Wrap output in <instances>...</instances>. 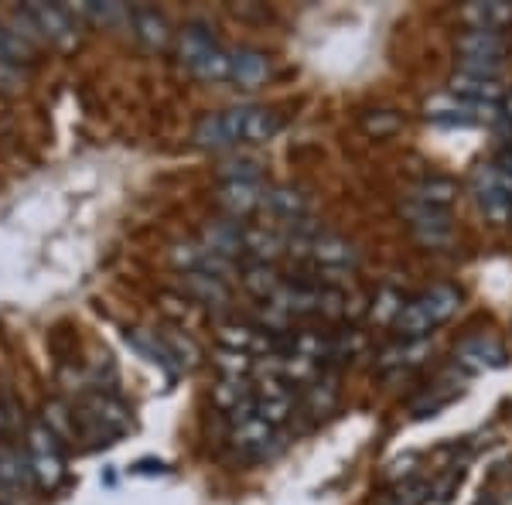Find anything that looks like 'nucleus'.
Wrapping results in <instances>:
<instances>
[{"mask_svg":"<svg viewBox=\"0 0 512 505\" xmlns=\"http://www.w3.org/2000/svg\"><path fill=\"white\" fill-rule=\"evenodd\" d=\"M506 362H509L506 349H502V342L492 335H472L454 349V366L461 372H489V369L506 366Z\"/></svg>","mask_w":512,"mask_h":505,"instance_id":"12","label":"nucleus"},{"mask_svg":"<svg viewBox=\"0 0 512 505\" xmlns=\"http://www.w3.org/2000/svg\"><path fill=\"white\" fill-rule=\"evenodd\" d=\"M178 55H181V65H188L198 79H205V82L229 79L233 48L219 45V38L212 35L209 24H188L178 38Z\"/></svg>","mask_w":512,"mask_h":505,"instance_id":"3","label":"nucleus"},{"mask_svg":"<svg viewBox=\"0 0 512 505\" xmlns=\"http://www.w3.org/2000/svg\"><path fill=\"white\" fill-rule=\"evenodd\" d=\"M393 127H396V117H390V120L369 117V120H366V130H369V134H386V130H393Z\"/></svg>","mask_w":512,"mask_h":505,"instance_id":"30","label":"nucleus"},{"mask_svg":"<svg viewBox=\"0 0 512 505\" xmlns=\"http://www.w3.org/2000/svg\"><path fill=\"white\" fill-rule=\"evenodd\" d=\"M424 355H427V342H424V338H407V345L383 352V359H379V369H407V366H417V362L424 359Z\"/></svg>","mask_w":512,"mask_h":505,"instance_id":"25","label":"nucleus"},{"mask_svg":"<svg viewBox=\"0 0 512 505\" xmlns=\"http://www.w3.org/2000/svg\"><path fill=\"white\" fill-rule=\"evenodd\" d=\"M226 417H229V444H233V451L239 458L270 461L284 451V434H280L277 427H270L267 420L256 417L253 403L226 413Z\"/></svg>","mask_w":512,"mask_h":505,"instance_id":"6","label":"nucleus"},{"mask_svg":"<svg viewBox=\"0 0 512 505\" xmlns=\"http://www.w3.org/2000/svg\"><path fill=\"white\" fill-rule=\"evenodd\" d=\"M458 55H461V76L499 82L502 69H506L509 38H506V31L468 28L465 35L458 38Z\"/></svg>","mask_w":512,"mask_h":505,"instance_id":"7","label":"nucleus"},{"mask_svg":"<svg viewBox=\"0 0 512 505\" xmlns=\"http://www.w3.org/2000/svg\"><path fill=\"white\" fill-rule=\"evenodd\" d=\"M287 277H280L274 263H246L243 267V287L250 291L253 297H260V301H270L280 287H284Z\"/></svg>","mask_w":512,"mask_h":505,"instance_id":"22","label":"nucleus"},{"mask_svg":"<svg viewBox=\"0 0 512 505\" xmlns=\"http://www.w3.org/2000/svg\"><path fill=\"white\" fill-rule=\"evenodd\" d=\"M338 403V386H335V376H318L315 383L304 389V407H308L315 417H325Z\"/></svg>","mask_w":512,"mask_h":505,"instance_id":"23","label":"nucleus"},{"mask_svg":"<svg viewBox=\"0 0 512 505\" xmlns=\"http://www.w3.org/2000/svg\"><path fill=\"white\" fill-rule=\"evenodd\" d=\"M181 291L192 297L195 304H205V308H226L229 297V280L219 277H205V273H181Z\"/></svg>","mask_w":512,"mask_h":505,"instance_id":"18","label":"nucleus"},{"mask_svg":"<svg viewBox=\"0 0 512 505\" xmlns=\"http://www.w3.org/2000/svg\"><path fill=\"white\" fill-rule=\"evenodd\" d=\"M127 345H134V349L144 355L147 362H154V366H161L168 376H178V372H185V362H181V355L175 349V342H171L168 331H147V328H134L127 331Z\"/></svg>","mask_w":512,"mask_h":505,"instance_id":"13","label":"nucleus"},{"mask_svg":"<svg viewBox=\"0 0 512 505\" xmlns=\"http://www.w3.org/2000/svg\"><path fill=\"white\" fill-rule=\"evenodd\" d=\"M403 215H407L410 233L417 236V243L431 246V250H441V246H448L454 239L448 209H437V205H424V202H417V198H407Z\"/></svg>","mask_w":512,"mask_h":505,"instance_id":"9","label":"nucleus"},{"mask_svg":"<svg viewBox=\"0 0 512 505\" xmlns=\"http://www.w3.org/2000/svg\"><path fill=\"white\" fill-rule=\"evenodd\" d=\"M472 192H475V202L478 209L489 215L492 222H499V226H506L512 222V202H509V192L506 185H502L499 171H495V164H478L472 171Z\"/></svg>","mask_w":512,"mask_h":505,"instance_id":"10","label":"nucleus"},{"mask_svg":"<svg viewBox=\"0 0 512 505\" xmlns=\"http://www.w3.org/2000/svg\"><path fill=\"white\" fill-rule=\"evenodd\" d=\"M72 420H76V430L82 434V441H89L93 447L117 444L120 437L134 427L130 407L117 393H110V389H93V393L82 396Z\"/></svg>","mask_w":512,"mask_h":505,"instance_id":"2","label":"nucleus"},{"mask_svg":"<svg viewBox=\"0 0 512 505\" xmlns=\"http://www.w3.org/2000/svg\"><path fill=\"white\" fill-rule=\"evenodd\" d=\"M461 21L468 28H482V31H506L512 24V4H468L461 7Z\"/></svg>","mask_w":512,"mask_h":505,"instance_id":"21","label":"nucleus"},{"mask_svg":"<svg viewBox=\"0 0 512 505\" xmlns=\"http://www.w3.org/2000/svg\"><path fill=\"white\" fill-rule=\"evenodd\" d=\"M35 488L28 468V454H21L14 444H0V499L7 502V495L24 499V495Z\"/></svg>","mask_w":512,"mask_h":505,"instance_id":"15","label":"nucleus"},{"mask_svg":"<svg viewBox=\"0 0 512 505\" xmlns=\"http://www.w3.org/2000/svg\"><path fill=\"white\" fill-rule=\"evenodd\" d=\"M130 28L140 38V45H147L151 52H164L171 45V24L154 7H134L130 11Z\"/></svg>","mask_w":512,"mask_h":505,"instance_id":"17","label":"nucleus"},{"mask_svg":"<svg viewBox=\"0 0 512 505\" xmlns=\"http://www.w3.org/2000/svg\"><path fill=\"white\" fill-rule=\"evenodd\" d=\"M130 471H134V475H164L168 465H164V461H137Z\"/></svg>","mask_w":512,"mask_h":505,"instance_id":"29","label":"nucleus"},{"mask_svg":"<svg viewBox=\"0 0 512 505\" xmlns=\"http://www.w3.org/2000/svg\"><path fill=\"white\" fill-rule=\"evenodd\" d=\"M270 76V59L256 48H233V65H229V82L243 89H253Z\"/></svg>","mask_w":512,"mask_h":505,"instance_id":"19","label":"nucleus"},{"mask_svg":"<svg viewBox=\"0 0 512 505\" xmlns=\"http://www.w3.org/2000/svg\"><path fill=\"white\" fill-rule=\"evenodd\" d=\"M24 451H28V468L35 478V488L55 492L65 482V447L62 437L55 434L45 420H31L24 434Z\"/></svg>","mask_w":512,"mask_h":505,"instance_id":"5","label":"nucleus"},{"mask_svg":"<svg viewBox=\"0 0 512 505\" xmlns=\"http://www.w3.org/2000/svg\"><path fill=\"white\" fill-rule=\"evenodd\" d=\"M434 499V482L424 475H410L393 485V505H424Z\"/></svg>","mask_w":512,"mask_h":505,"instance_id":"24","label":"nucleus"},{"mask_svg":"<svg viewBox=\"0 0 512 505\" xmlns=\"http://www.w3.org/2000/svg\"><path fill=\"white\" fill-rule=\"evenodd\" d=\"M21 11L31 21V28L38 31V38H45L48 45L69 48L79 38V21L65 4H38L35 0V4H24Z\"/></svg>","mask_w":512,"mask_h":505,"instance_id":"8","label":"nucleus"},{"mask_svg":"<svg viewBox=\"0 0 512 505\" xmlns=\"http://www.w3.org/2000/svg\"><path fill=\"white\" fill-rule=\"evenodd\" d=\"M79 14L86 21L99 24V28H113V24H120V21L130 24V11L123 4H96V0H86V4L79 7Z\"/></svg>","mask_w":512,"mask_h":505,"instance_id":"26","label":"nucleus"},{"mask_svg":"<svg viewBox=\"0 0 512 505\" xmlns=\"http://www.w3.org/2000/svg\"><path fill=\"white\" fill-rule=\"evenodd\" d=\"M263 198H267V185L260 178H229L219 188V209L229 215L233 222L246 219V215L263 209Z\"/></svg>","mask_w":512,"mask_h":505,"instance_id":"11","label":"nucleus"},{"mask_svg":"<svg viewBox=\"0 0 512 505\" xmlns=\"http://www.w3.org/2000/svg\"><path fill=\"white\" fill-rule=\"evenodd\" d=\"M458 308H461V294L448 284H437L431 291L417 294L414 301L403 304V311L396 314L393 325L403 338H424L434 328H441Z\"/></svg>","mask_w":512,"mask_h":505,"instance_id":"4","label":"nucleus"},{"mask_svg":"<svg viewBox=\"0 0 512 505\" xmlns=\"http://www.w3.org/2000/svg\"><path fill=\"white\" fill-rule=\"evenodd\" d=\"M175 263L181 267V273H205V277H219V280H229L236 270L233 260L212 253L202 239H198V243L175 246Z\"/></svg>","mask_w":512,"mask_h":505,"instance_id":"14","label":"nucleus"},{"mask_svg":"<svg viewBox=\"0 0 512 505\" xmlns=\"http://www.w3.org/2000/svg\"><path fill=\"white\" fill-rule=\"evenodd\" d=\"M410 198H417V202H424V205H437V209H448L454 198V185L448 178H431V181H424V185H417Z\"/></svg>","mask_w":512,"mask_h":505,"instance_id":"28","label":"nucleus"},{"mask_svg":"<svg viewBox=\"0 0 512 505\" xmlns=\"http://www.w3.org/2000/svg\"><path fill=\"white\" fill-rule=\"evenodd\" d=\"M499 117V110H485V106H472L465 103V99H434L431 106H427V120L434 123H448V127H475V123L482 120H495Z\"/></svg>","mask_w":512,"mask_h":505,"instance_id":"16","label":"nucleus"},{"mask_svg":"<svg viewBox=\"0 0 512 505\" xmlns=\"http://www.w3.org/2000/svg\"><path fill=\"white\" fill-rule=\"evenodd\" d=\"M284 127L277 110L267 106H233V110L209 113L195 127V144L209 147V151H229V147L243 144H267Z\"/></svg>","mask_w":512,"mask_h":505,"instance_id":"1","label":"nucleus"},{"mask_svg":"<svg viewBox=\"0 0 512 505\" xmlns=\"http://www.w3.org/2000/svg\"><path fill=\"white\" fill-rule=\"evenodd\" d=\"M24 59H31V45L18 35V31H11L4 21H0V69H4V65H18Z\"/></svg>","mask_w":512,"mask_h":505,"instance_id":"27","label":"nucleus"},{"mask_svg":"<svg viewBox=\"0 0 512 505\" xmlns=\"http://www.w3.org/2000/svg\"><path fill=\"white\" fill-rule=\"evenodd\" d=\"M451 96H458V99H465V103H472V106H485V110H495L499 106V99H502V89H499V82L495 79H475V76H454L451 82Z\"/></svg>","mask_w":512,"mask_h":505,"instance_id":"20","label":"nucleus"}]
</instances>
